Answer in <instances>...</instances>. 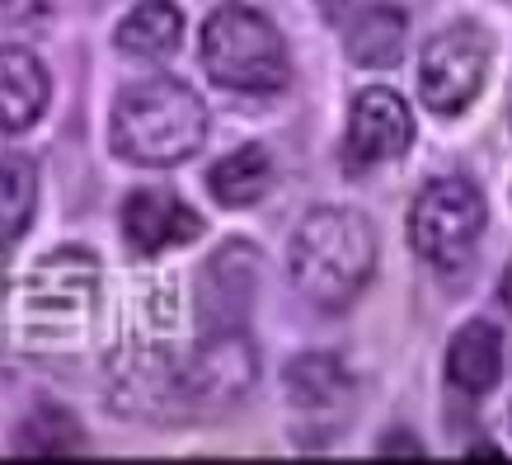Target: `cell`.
Masks as SVG:
<instances>
[{
	"label": "cell",
	"instance_id": "6da1fadb",
	"mask_svg": "<svg viewBox=\"0 0 512 465\" xmlns=\"http://www.w3.org/2000/svg\"><path fill=\"white\" fill-rule=\"evenodd\" d=\"M296 292L320 310L353 306L376 273V231L353 207H315L292 231L287 249Z\"/></svg>",
	"mask_w": 512,
	"mask_h": 465
},
{
	"label": "cell",
	"instance_id": "277c9868",
	"mask_svg": "<svg viewBox=\"0 0 512 465\" xmlns=\"http://www.w3.org/2000/svg\"><path fill=\"white\" fill-rule=\"evenodd\" d=\"M489 207L484 193L461 174L433 179L409 207V245L437 268H456L480 240Z\"/></svg>",
	"mask_w": 512,
	"mask_h": 465
},
{
	"label": "cell",
	"instance_id": "52a82bcc",
	"mask_svg": "<svg viewBox=\"0 0 512 465\" xmlns=\"http://www.w3.org/2000/svg\"><path fill=\"white\" fill-rule=\"evenodd\" d=\"M414 146V113L395 90H362L348 113V137H343V155L353 170L395 160Z\"/></svg>",
	"mask_w": 512,
	"mask_h": 465
},
{
	"label": "cell",
	"instance_id": "7a4b0ae2",
	"mask_svg": "<svg viewBox=\"0 0 512 465\" xmlns=\"http://www.w3.org/2000/svg\"><path fill=\"white\" fill-rule=\"evenodd\" d=\"M202 141H207V104L184 80H141L113 104V151L132 165H179Z\"/></svg>",
	"mask_w": 512,
	"mask_h": 465
},
{
	"label": "cell",
	"instance_id": "ac0fdd59",
	"mask_svg": "<svg viewBox=\"0 0 512 465\" xmlns=\"http://www.w3.org/2000/svg\"><path fill=\"white\" fill-rule=\"evenodd\" d=\"M376 451L381 456H423V442H414V437H386Z\"/></svg>",
	"mask_w": 512,
	"mask_h": 465
},
{
	"label": "cell",
	"instance_id": "ba28073f",
	"mask_svg": "<svg viewBox=\"0 0 512 465\" xmlns=\"http://www.w3.org/2000/svg\"><path fill=\"white\" fill-rule=\"evenodd\" d=\"M254 278H259V254L249 249V240H231L207 259L198 282V310L207 329H240L254 301Z\"/></svg>",
	"mask_w": 512,
	"mask_h": 465
},
{
	"label": "cell",
	"instance_id": "5bb4252c",
	"mask_svg": "<svg viewBox=\"0 0 512 465\" xmlns=\"http://www.w3.org/2000/svg\"><path fill=\"white\" fill-rule=\"evenodd\" d=\"M207 188L221 207H254L273 188V155L264 146H240L226 160L212 165L207 174Z\"/></svg>",
	"mask_w": 512,
	"mask_h": 465
},
{
	"label": "cell",
	"instance_id": "9a60e30c",
	"mask_svg": "<svg viewBox=\"0 0 512 465\" xmlns=\"http://www.w3.org/2000/svg\"><path fill=\"white\" fill-rule=\"evenodd\" d=\"M38 207V170L29 155L0 151V240H19Z\"/></svg>",
	"mask_w": 512,
	"mask_h": 465
},
{
	"label": "cell",
	"instance_id": "2e32d148",
	"mask_svg": "<svg viewBox=\"0 0 512 465\" xmlns=\"http://www.w3.org/2000/svg\"><path fill=\"white\" fill-rule=\"evenodd\" d=\"M282 386H287V400L296 409H329V404H339L348 395V372L329 353H311L296 357L282 372Z\"/></svg>",
	"mask_w": 512,
	"mask_h": 465
},
{
	"label": "cell",
	"instance_id": "5b68a950",
	"mask_svg": "<svg viewBox=\"0 0 512 465\" xmlns=\"http://www.w3.org/2000/svg\"><path fill=\"white\" fill-rule=\"evenodd\" d=\"M494 66V38L480 24H451L423 47L419 57V94L423 104L442 118L466 113L475 94L484 90Z\"/></svg>",
	"mask_w": 512,
	"mask_h": 465
},
{
	"label": "cell",
	"instance_id": "e0dca14e",
	"mask_svg": "<svg viewBox=\"0 0 512 465\" xmlns=\"http://www.w3.org/2000/svg\"><path fill=\"white\" fill-rule=\"evenodd\" d=\"M80 442H85L80 419L66 414V409H57V404L29 414L15 433V451H24V456H66V451H76Z\"/></svg>",
	"mask_w": 512,
	"mask_h": 465
},
{
	"label": "cell",
	"instance_id": "3957f363",
	"mask_svg": "<svg viewBox=\"0 0 512 465\" xmlns=\"http://www.w3.org/2000/svg\"><path fill=\"white\" fill-rule=\"evenodd\" d=\"M202 66L221 90L240 94H273L287 85L292 62H287V43L249 5H217L207 24H202Z\"/></svg>",
	"mask_w": 512,
	"mask_h": 465
},
{
	"label": "cell",
	"instance_id": "9c48e42d",
	"mask_svg": "<svg viewBox=\"0 0 512 465\" xmlns=\"http://www.w3.org/2000/svg\"><path fill=\"white\" fill-rule=\"evenodd\" d=\"M123 235L141 254H165L174 245H193L202 235V217L165 188H137L123 202Z\"/></svg>",
	"mask_w": 512,
	"mask_h": 465
},
{
	"label": "cell",
	"instance_id": "4fadbf2b",
	"mask_svg": "<svg viewBox=\"0 0 512 465\" xmlns=\"http://www.w3.org/2000/svg\"><path fill=\"white\" fill-rule=\"evenodd\" d=\"M179 38H184V15L174 0H141L113 33V43L132 57H165L179 47Z\"/></svg>",
	"mask_w": 512,
	"mask_h": 465
},
{
	"label": "cell",
	"instance_id": "7c38bea8",
	"mask_svg": "<svg viewBox=\"0 0 512 465\" xmlns=\"http://www.w3.org/2000/svg\"><path fill=\"white\" fill-rule=\"evenodd\" d=\"M404 10L400 5H367L343 24V47L357 66H395L404 52Z\"/></svg>",
	"mask_w": 512,
	"mask_h": 465
},
{
	"label": "cell",
	"instance_id": "8fae6325",
	"mask_svg": "<svg viewBox=\"0 0 512 465\" xmlns=\"http://www.w3.org/2000/svg\"><path fill=\"white\" fill-rule=\"evenodd\" d=\"M503 376V334L489 320H466L451 334L447 348V381L461 395H484Z\"/></svg>",
	"mask_w": 512,
	"mask_h": 465
},
{
	"label": "cell",
	"instance_id": "30bf717a",
	"mask_svg": "<svg viewBox=\"0 0 512 465\" xmlns=\"http://www.w3.org/2000/svg\"><path fill=\"white\" fill-rule=\"evenodd\" d=\"M47 94H52L47 66L29 47H0V132H29L43 118Z\"/></svg>",
	"mask_w": 512,
	"mask_h": 465
},
{
	"label": "cell",
	"instance_id": "8992f818",
	"mask_svg": "<svg viewBox=\"0 0 512 465\" xmlns=\"http://www.w3.org/2000/svg\"><path fill=\"white\" fill-rule=\"evenodd\" d=\"M254 376H259V362H254V348H249L245 334L240 329H212L198 343V353L184 362L179 395L193 409H226V404L245 400Z\"/></svg>",
	"mask_w": 512,
	"mask_h": 465
},
{
	"label": "cell",
	"instance_id": "d6986e66",
	"mask_svg": "<svg viewBox=\"0 0 512 465\" xmlns=\"http://www.w3.org/2000/svg\"><path fill=\"white\" fill-rule=\"evenodd\" d=\"M498 296H503V306L512 310V264L503 268V282H498Z\"/></svg>",
	"mask_w": 512,
	"mask_h": 465
}]
</instances>
